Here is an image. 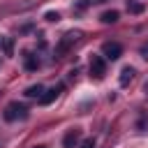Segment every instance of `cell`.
<instances>
[{"label": "cell", "mask_w": 148, "mask_h": 148, "mask_svg": "<svg viewBox=\"0 0 148 148\" xmlns=\"http://www.w3.org/2000/svg\"><path fill=\"white\" fill-rule=\"evenodd\" d=\"M56 97H58V88H51V90H44V95L39 97V102L42 104H51Z\"/></svg>", "instance_id": "52a82bcc"}, {"label": "cell", "mask_w": 148, "mask_h": 148, "mask_svg": "<svg viewBox=\"0 0 148 148\" xmlns=\"http://www.w3.org/2000/svg\"><path fill=\"white\" fill-rule=\"evenodd\" d=\"M5 120L7 123H14V120H23V118H28V109L23 106V104H18V102H12V104H7V109H5Z\"/></svg>", "instance_id": "7a4b0ae2"}, {"label": "cell", "mask_w": 148, "mask_h": 148, "mask_svg": "<svg viewBox=\"0 0 148 148\" xmlns=\"http://www.w3.org/2000/svg\"><path fill=\"white\" fill-rule=\"evenodd\" d=\"M141 53H143V58H148V46H143V49H141Z\"/></svg>", "instance_id": "5bb4252c"}, {"label": "cell", "mask_w": 148, "mask_h": 148, "mask_svg": "<svg viewBox=\"0 0 148 148\" xmlns=\"http://www.w3.org/2000/svg\"><path fill=\"white\" fill-rule=\"evenodd\" d=\"M42 92H44V88L37 83V86H30V88L25 90V97H42Z\"/></svg>", "instance_id": "9c48e42d"}, {"label": "cell", "mask_w": 148, "mask_h": 148, "mask_svg": "<svg viewBox=\"0 0 148 148\" xmlns=\"http://www.w3.org/2000/svg\"><path fill=\"white\" fill-rule=\"evenodd\" d=\"M134 74H136V69H134V67H123L120 79H118V81H120V86H127V83L134 79Z\"/></svg>", "instance_id": "8992f818"}, {"label": "cell", "mask_w": 148, "mask_h": 148, "mask_svg": "<svg viewBox=\"0 0 148 148\" xmlns=\"http://www.w3.org/2000/svg\"><path fill=\"white\" fill-rule=\"evenodd\" d=\"M102 56H104L106 60H118V58L123 56V46H120L118 42H104V44H102Z\"/></svg>", "instance_id": "3957f363"}, {"label": "cell", "mask_w": 148, "mask_h": 148, "mask_svg": "<svg viewBox=\"0 0 148 148\" xmlns=\"http://www.w3.org/2000/svg\"><path fill=\"white\" fill-rule=\"evenodd\" d=\"M79 139H81V132H79V130H69V132L65 134V139H62V146H65V148H74V146L79 143Z\"/></svg>", "instance_id": "5b68a950"}, {"label": "cell", "mask_w": 148, "mask_h": 148, "mask_svg": "<svg viewBox=\"0 0 148 148\" xmlns=\"http://www.w3.org/2000/svg\"><path fill=\"white\" fill-rule=\"evenodd\" d=\"M90 74H92L97 81L104 79V74H106V62H104L102 56H92V58H90Z\"/></svg>", "instance_id": "277c9868"}, {"label": "cell", "mask_w": 148, "mask_h": 148, "mask_svg": "<svg viewBox=\"0 0 148 148\" xmlns=\"http://www.w3.org/2000/svg\"><path fill=\"white\" fill-rule=\"evenodd\" d=\"M37 65H39V62H37V58H35L32 53H25V69H30V72H32V69H37Z\"/></svg>", "instance_id": "30bf717a"}, {"label": "cell", "mask_w": 148, "mask_h": 148, "mask_svg": "<svg viewBox=\"0 0 148 148\" xmlns=\"http://www.w3.org/2000/svg\"><path fill=\"white\" fill-rule=\"evenodd\" d=\"M81 148H95V141L92 139H86V141H81Z\"/></svg>", "instance_id": "4fadbf2b"}, {"label": "cell", "mask_w": 148, "mask_h": 148, "mask_svg": "<svg viewBox=\"0 0 148 148\" xmlns=\"http://www.w3.org/2000/svg\"><path fill=\"white\" fill-rule=\"evenodd\" d=\"M79 39H81V30H69V32H65V35H62V39H60V42H58V46H56V56H58V58H62V56H65V53H67V51H69Z\"/></svg>", "instance_id": "6da1fadb"}, {"label": "cell", "mask_w": 148, "mask_h": 148, "mask_svg": "<svg viewBox=\"0 0 148 148\" xmlns=\"http://www.w3.org/2000/svg\"><path fill=\"white\" fill-rule=\"evenodd\" d=\"M116 21H118V12H116V9L102 14V23H116Z\"/></svg>", "instance_id": "ba28073f"}, {"label": "cell", "mask_w": 148, "mask_h": 148, "mask_svg": "<svg viewBox=\"0 0 148 148\" xmlns=\"http://www.w3.org/2000/svg\"><path fill=\"white\" fill-rule=\"evenodd\" d=\"M37 148H44V146H37Z\"/></svg>", "instance_id": "9a60e30c"}, {"label": "cell", "mask_w": 148, "mask_h": 148, "mask_svg": "<svg viewBox=\"0 0 148 148\" xmlns=\"http://www.w3.org/2000/svg\"><path fill=\"white\" fill-rule=\"evenodd\" d=\"M130 12L132 14H141L143 12V2H130Z\"/></svg>", "instance_id": "8fae6325"}, {"label": "cell", "mask_w": 148, "mask_h": 148, "mask_svg": "<svg viewBox=\"0 0 148 148\" xmlns=\"http://www.w3.org/2000/svg\"><path fill=\"white\" fill-rule=\"evenodd\" d=\"M44 18H46V21H58V18H60V14H58V12H46V16H44Z\"/></svg>", "instance_id": "7c38bea8"}]
</instances>
